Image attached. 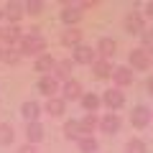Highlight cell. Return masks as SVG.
<instances>
[{
	"mask_svg": "<svg viewBox=\"0 0 153 153\" xmlns=\"http://www.w3.org/2000/svg\"><path fill=\"white\" fill-rule=\"evenodd\" d=\"M13 51H18V54H33V56L38 59V56L46 54V38L38 33V28H31V31L23 36V41H21Z\"/></svg>",
	"mask_w": 153,
	"mask_h": 153,
	"instance_id": "6da1fadb",
	"label": "cell"
},
{
	"mask_svg": "<svg viewBox=\"0 0 153 153\" xmlns=\"http://www.w3.org/2000/svg\"><path fill=\"white\" fill-rule=\"evenodd\" d=\"M128 61H130V69H135V71H146V69H151V64H153L151 54H148L143 46L133 49V51H130V56H128Z\"/></svg>",
	"mask_w": 153,
	"mask_h": 153,
	"instance_id": "7a4b0ae2",
	"label": "cell"
},
{
	"mask_svg": "<svg viewBox=\"0 0 153 153\" xmlns=\"http://www.w3.org/2000/svg\"><path fill=\"white\" fill-rule=\"evenodd\" d=\"M71 61H74V64H87V66H92L94 61H97V49L79 44L76 49H71Z\"/></svg>",
	"mask_w": 153,
	"mask_h": 153,
	"instance_id": "3957f363",
	"label": "cell"
},
{
	"mask_svg": "<svg viewBox=\"0 0 153 153\" xmlns=\"http://www.w3.org/2000/svg\"><path fill=\"white\" fill-rule=\"evenodd\" d=\"M151 120H153V112L146 107V105H138V107H133V112H130V123H133V128H146Z\"/></svg>",
	"mask_w": 153,
	"mask_h": 153,
	"instance_id": "277c9868",
	"label": "cell"
},
{
	"mask_svg": "<svg viewBox=\"0 0 153 153\" xmlns=\"http://www.w3.org/2000/svg\"><path fill=\"white\" fill-rule=\"evenodd\" d=\"M102 102L110 107V112H115V110H120L123 105H125V94H123L117 87H115V89H107V92L102 94Z\"/></svg>",
	"mask_w": 153,
	"mask_h": 153,
	"instance_id": "5b68a950",
	"label": "cell"
},
{
	"mask_svg": "<svg viewBox=\"0 0 153 153\" xmlns=\"http://www.w3.org/2000/svg\"><path fill=\"white\" fill-rule=\"evenodd\" d=\"M82 84L76 82V79H66L64 87H61V100L64 102H69V100H82Z\"/></svg>",
	"mask_w": 153,
	"mask_h": 153,
	"instance_id": "8992f818",
	"label": "cell"
},
{
	"mask_svg": "<svg viewBox=\"0 0 153 153\" xmlns=\"http://www.w3.org/2000/svg\"><path fill=\"white\" fill-rule=\"evenodd\" d=\"M38 92L46 94V97H56V92H59V79H54V74L51 76H41L38 79Z\"/></svg>",
	"mask_w": 153,
	"mask_h": 153,
	"instance_id": "52a82bcc",
	"label": "cell"
},
{
	"mask_svg": "<svg viewBox=\"0 0 153 153\" xmlns=\"http://www.w3.org/2000/svg\"><path fill=\"white\" fill-rule=\"evenodd\" d=\"M100 128H102V133H107V135H112V133L120 130V115L117 112H107L100 120Z\"/></svg>",
	"mask_w": 153,
	"mask_h": 153,
	"instance_id": "ba28073f",
	"label": "cell"
},
{
	"mask_svg": "<svg viewBox=\"0 0 153 153\" xmlns=\"http://www.w3.org/2000/svg\"><path fill=\"white\" fill-rule=\"evenodd\" d=\"M54 69H56V59L51 54H44L36 59V71H41V76H51Z\"/></svg>",
	"mask_w": 153,
	"mask_h": 153,
	"instance_id": "9c48e42d",
	"label": "cell"
},
{
	"mask_svg": "<svg viewBox=\"0 0 153 153\" xmlns=\"http://www.w3.org/2000/svg\"><path fill=\"white\" fill-rule=\"evenodd\" d=\"M112 79H115V84H117V89L128 87V84H133V69L130 66H117V69L112 71Z\"/></svg>",
	"mask_w": 153,
	"mask_h": 153,
	"instance_id": "30bf717a",
	"label": "cell"
},
{
	"mask_svg": "<svg viewBox=\"0 0 153 153\" xmlns=\"http://www.w3.org/2000/svg\"><path fill=\"white\" fill-rule=\"evenodd\" d=\"M125 31L128 33H143V31H146L143 16H138V13H128V16H125Z\"/></svg>",
	"mask_w": 153,
	"mask_h": 153,
	"instance_id": "8fae6325",
	"label": "cell"
},
{
	"mask_svg": "<svg viewBox=\"0 0 153 153\" xmlns=\"http://www.w3.org/2000/svg\"><path fill=\"white\" fill-rule=\"evenodd\" d=\"M82 18V10H79V5H64V10H61V21L66 23V28H74V23Z\"/></svg>",
	"mask_w": 153,
	"mask_h": 153,
	"instance_id": "7c38bea8",
	"label": "cell"
},
{
	"mask_svg": "<svg viewBox=\"0 0 153 153\" xmlns=\"http://www.w3.org/2000/svg\"><path fill=\"white\" fill-rule=\"evenodd\" d=\"M61 44L64 46H71V49H76V46L82 44V31H79V28H66L64 33H61Z\"/></svg>",
	"mask_w": 153,
	"mask_h": 153,
	"instance_id": "4fadbf2b",
	"label": "cell"
},
{
	"mask_svg": "<svg viewBox=\"0 0 153 153\" xmlns=\"http://www.w3.org/2000/svg\"><path fill=\"white\" fill-rule=\"evenodd\" d=\"M92 71H94V76H97V79H107V76H112V64H110L107 59H97L92 64Z\"/></svg>",
	"mask_w": 153,
	"mask_h": 153,
	"instance_id": "5bb4252c",
	"label": "cell"
},
{
	"mask_svg": "<svg viewBox=\"0 0 153 153\" xmlns=\"http://www.w3.org/2000/svg\"><path fill=\"white\" fill-rule=\"evenodd\" d=\"M115 49H117V44H115L112 38H100V44H97V54L102 56V59H107L110 61V56H115Z\"/></svg>",
	"mask_w": 153,
	"mask_h": 153,
	"instance_id": "9a60e30c",
	"label": "cell"
},
{
	"mask_svg": "<svg viewBox=\"0 0 153 153\" xmlns=\"http://www.w3.org/2000/svg\"><path fill=\"white\" fill-rule=\"evenodd\" d=\"M26 138H28L31 146H36V143L44 138V125H41V123H28L26 125Z\"/></svg>",
	"mask_w": 153,
	"mask_h": 153,
	"instance_id": "2e32d148",
	"label": "cell"
},
{
	"mask_svg": "<svg viewBox=\"0 0 153 153\" xmlns=\"http://www.w3.org/2000/svg\"><path fill=\"white\" fill-rule=\"evenodd\" d=\"M46 112L54 115V117H59V115H64V112H66V102L59 97V94H56V97H51L49 102H46Z\"/></svg>",
	"mask_w": 153,
	"mask_h": 153,
	"instance_id": "e0dca14e",
	"label": "cell"
},
{
	"mask_svg": "<svg viewBox=\"0 0 153 153\" xmlns=\"http://www.w3.org/2000/svg\"><path fill=\"white\" fill-rule=\"evenodd\" d=\"M23 8H26V5H21V3H8V5H5V13H3V16H5L10 23H18V21L23 18V13H26Z\"/></svg>",
	"mask_w": 153,
	"mask_h": 153,
	"instance_id": "ac0fdd59",
	"label": "cell"
},
{
	"mask_svg": "<svg viewBox=\"0 0 153 153\" xmlns=\"http://www.w3.org/2000/svg\"><path fill=\"white\" fill-rule=\"evenodd\" d=\"M21 115L26 117L28 123H38L41 107H38V102H23V107H21Z\"/></svg>",
	"mask_w": 153,
	"mask_h": 153,
	"instance_id": "d6986e66",
	"label": "cell"
},
{
	"mask_svg": "<svg viewBox=\"0 0 153 153\" xmlns=\"http://www.w3.org/2000/svg\"><path fill=\"white\" fill-rule=\"evenodd\" d=\"M71 66H74V61H71V59H61V61H56L54 79H69V74H71Z\"/></svg>",
	"mask_w": 153,
	"mask_h": 153,
	"instance_id": "ffe728a7",
	"label": "cell"
},
{
	"mask_svg": "<svg viewBox=\"0 0 153 153\" xmlns=\"http://www.w3.org/2000/svg\"><path fill=\"white\" fill-rule=\"evenodd\" d=\"M97 125H100V120L94 117V112H87V115L82 117V120H79V128H82V135H92Z\"/></svg>",
	"mask_w": 153,
	"mask_h": 153,
	"instance_id": "44dd1931",
	"label": "cell"
},
{
	"mask_svg": "<svg viewBox=\"0 0 153 153\" xmlns=\"http://www.w3.org/2000/svg\"><path fill=\"white\" fill-rule=\"evenodd\" d=\"M100 105H102V100H100L94 92H84V94H82V107L87 110V112H97Z\"/></svg>",
	"mask_w": 153,
	"mask_h": 153,
	"instance_id": "7402d4cb",
	"label": "cell"
},
{
	"mask_svg": "<svg viewBox=\"0 0 153 153\" xmlns=\"http://www.w3.org/2000/svg\"><path fill=\"white\" fill-rule=\"evenodd\" d=\"M13 138H16L13 125H10V123H0V146H10Z\"/></svg>",
	"mask_w": 153,
	"mask_h": 153,
	"instance_id": "603a6c76",
	"label": "cell"
},
{
	"mask_svg": "<svg viewBox=\"0 0 153 153\" xmlns=\"http://www.w3.org/2000/svg\"><path fill=\"white\" fill-rule=\"evenodd\" d=\"M76 146H79L82 153H94V151H97V140H94L92 135H82L79 140H76Z\"/></svg>",
	"mask_w": 153,
	"mask_h": 153,
	"instance_id": "cb8c5ba5",
	"label": "cell"
},
{
	"mask_svg": "<svg viewBox=\"0 0 153 153\" xmlns=\"http://www.w3.org/2000/svg\"><path fill=\"white\" fill-rule=\"evenodd\" d=\"M64 135L69 138V140H79V138H82V128H79V123H76V120L66 123V125H64Z\"/></svg>",
	"mask_w": 153,
	"mask_h": 153,
	"instance_id": "d4e9b609",
	"label": "cell"
},
{
	"mask_svg": "<svg viewBox=\"0 0 153 153\" xmlns=\"http://www.w3.org/2000/svg\"><path fill=\"white\" fill-rule=\"evenodd\" d=\"M125 153H146V143L138 140V138H133V140H128Z\"/></svg>",
	"mask_w": 153,
	"mask_h": 153,
	"instance_id": "484cf974",
	"label": "cell"
},
{
	"mask_svg": "<svg viewBox=\"0 0 153 153\" xmlns=\"http://www.w3.org/2000/svg\"><path fill=\"white\" fill-rule=\"evenodd\" d=\"M26 13H31V16L44 13V3H41V0H31V3H26Z\"/></svg>",
	"mask_w": 153,
	"mask_h": 153,
	"instance_id": "4316f807",
	"label": "cell"
},
{
	"mask_svg": "<svg viewBox=\"0 0 153 153\" xmlns=\"http://www.w3.org/2000/svg\"><path fill=\"white\" fill-rule=\"evenodd\" d=\"M0 59L5 61V64H18V59H21V54H18V51H13V49H5Z\"/></svg>",
	"mask_w": 153,
	"mask_h": 153,
	"instance_id": "83f0119b",
	"label": "cell"
},
{
	"mask_svg": "<svg viewBox=\"0 0 153 153\" xmlns=\"http://www.w3.org/2000/svg\"><path fill=\"white\" fill-rule=\"evenodd\" d=\"M143 49L151 54L153 51V31H143Z\"/></svg>",
	"mask_w": 153,
	"mask_h": 153,
	"instance_id": "f1b7e54d",
	"label": "cell"
},
{
	"mask_svg": "<svg viewBox=\"0 0 153 153\" xmlns=\"http://www.w3.org/2000/svg\"><path fill=\"white\" fill-rule=\"evenodd\" d=\"M18 153H38V151H36V146L26 143V146H21V148H18Z\"/></svg>",
	"mask_w": 153,
	"mask_h": 153,
	"instance_id": "f546056e",
	"label": "cell"
},
{
	"mask_svg": "<svg viewBox=\"0 0 153 153\" xmlns=\"http://www.w3.org/2000/svg\"><path fill=\"white\" fill-rule=\"evenodd\" d=\"M146 16L153 18V3H148V5H146Z\"/></svg>",
	"mask_w": 153,
	"mask_h": 153,
	"instance_id": "4dcf8cb0",
	"label": "cell"
},
{
	"mask_svg": "<svg viewBox=\"0 0 153 153\" xmlns=\"http://www.w3.org/2000/svg\"><path fill=\"white\" fill-rule=\"evenodd\" d=\"M148 92L153 94V76H151V79H148Z\"/></svg>",
	"mask_w": 153,
	"mask_h": 153,
	"instance_id": "1f68e13d",
	"label": "cell"
},
{
	"mask_svg": "<svg viewBox=\"0 0 153 153\" xmlns=\"http://www.w3.org/2000/svg\"><path fill=\"white\" fill-rule=\"evenodd\" d=\"M0 56H3V51H0Z\"/></svg>",
	"mask_w": 153,
	"mask_h": 153,
	"instance_id": "d6a6232c",
	"label": "cell"
}]
</instances>
